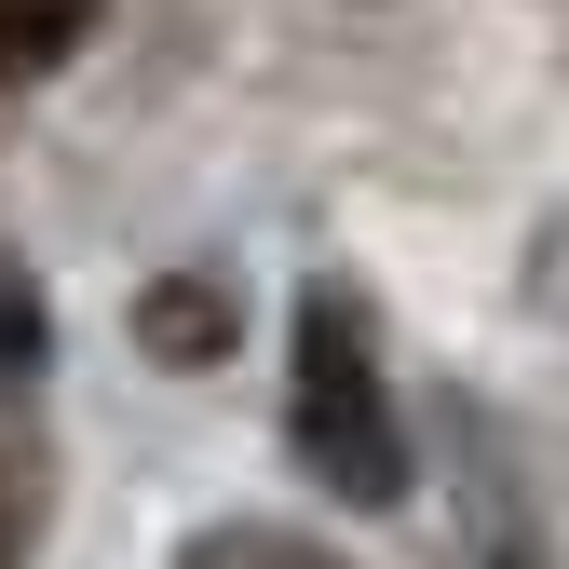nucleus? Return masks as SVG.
Returning a JSON list of instances; mask_svg holds the SVG:
<instances>
[{
	"instance_id": "obj_2",
	"label": "nucleus",
	"mask_w": 569,
	"mask_h": 569,
	"mask_svg": "<svg viewBox=\"0 0 569 569\" xmlns=\"http://www.w3.org/2000/svg\"><path fill=\"white\" fill-rule=\"evenodd\" d=\"M136 339H150L163 367H218L231 352V284H150V299H136Z\"/></svg>"
},
{
	"instance_id": "obj_6",
	"label": "nucleus",
	"mask_w": 569,
	"mask_h": 569,
	"mask_svg": "<svg viewBox=\"0 0 569 569\" xmlns=\"http://www.w3.org/2000/svg\"><path fill=\"white\" fill-rule=\"evenodd\" d=\"M41 326H54V312H41L28 258H0V380H28V367H41Z\"/></svg>"
},
{
	"instance_id": "obj_3",
	"label": "nucleus",
	"mask_w": 569,
	"mask_h": 569,
	"mask_svg": "<svg viewBox=\"0 0 569 569\" xmlns=\"http://www.w3.org/2000/svg\"><path fill=\"white\" fill-rule=\"evenodd\" d=\"M82 14L96 0H0V82H41V68L82 41Z\"/></svg>"
},
{
	"instance_id": "obj_4",
	"label": "nucleus",
	"mask_w": 569,
	"mask_h": 569,
	"mask_svg": "<svg viewBox=\"0 0 569 569\" xmlns=\"http://www.w3.org/2000/svg\"><path fill=\"white\" fill-rule=\"evenodd\" d=\"M177 569H339L326 542H299V529H258V516H231V529H203Z\"/></svg>"
},
{
	"instance_id": "obj_5",
	"label": "nucleus",
	"mask_w": 569,
	"mask_h": 569,
	"mask_svg": "<svg viewBox=\"0 0 569 569\" xmlns=\"http://www.w3.org/2000/svg\"><path fill=\"white\" fill-rule=\"evenodd\" d=\"M28 542H41V435L0 420V569H28Z\"/></svg>"
},
{
	"instance_id": "obj_1",
	"label": "nucleus",
	"mask_w": 569,
	"mask_h": 569,
	"mask_svg": "<svg viewBox=\"0 0 569 569\" xmlns=\"http://www.w3.org/2000/svg\"><path fill=\"white\" fill-rule=\"evenodd\" d=\"M284 435H299V461L339 488V502H367V516L407 488V420H393V380H380V339H367V312H352L339 284L299 299V339H284Z\"/></svg>"
}]
</instances>
